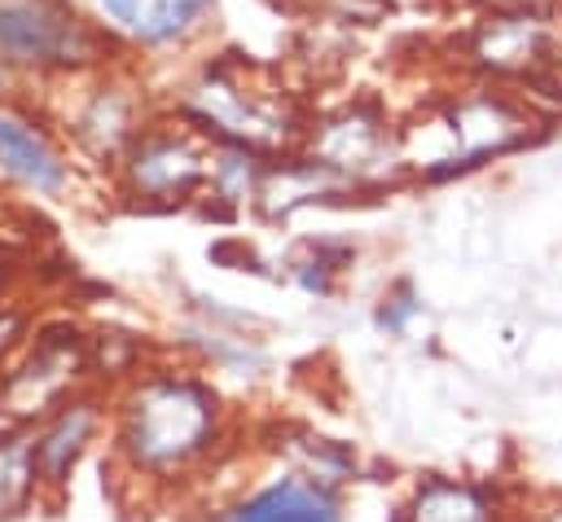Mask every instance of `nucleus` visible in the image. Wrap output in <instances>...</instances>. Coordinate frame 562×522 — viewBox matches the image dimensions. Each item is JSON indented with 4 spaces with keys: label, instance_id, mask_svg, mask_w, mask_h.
Returning a JSON list of instances; mask_svg holds the SVG:
<instances>
[{
    "label": "nucleus",
    "instance_id": "nucleus-1",
    "mask_svg": "<svg viewBox=\"0 0 562 522\" xmlns=\"http://www.w3.org/2000/svg\"><path fill=\"white\" fill-rule=\"evenodd\" d=\"M224 443V404L193 373H149L123 404L114 425L119 461L149 483H180Z\"/></svg>",
    "mask_w": 562,
    "mask_h": 522
},
{
    "label": "nucleus",
    "instance_id": "nucleus-2",
    "mask_svg": "<svg viewBox=\"0 0 562 522\" xmlns=\"http://www.w3.org/2000/svg\"><path fill=\"white\" fill-rule=\"evenodd\" d=\"M536 132L540 123L527 105H518L505 92L474 88L465 97H452L435 114H426L413 132H404L400 162L426 180H448L522 149Z\"/></svg>",
    "mask_w": 562,
    "mask_h": 522
},
{
    "label": "nucleus",
    "instance_id": "nucleus-3",
    "mask_svg": "<svg viewBox=\"0 0 562 522\" xmlns=\"http://www.w3.org/2000/svg\"><path fill=\"white\" fill-rule=\"evenodd\" d=\"M119 44L79 0H0V75L79 79L110 66Z\"/></svg>",
    "mask_w": 562,
    "mask_h": 522
},
{
    "label": "nucleus",
    "instance_id": "nucleus-4",
    "mask_svg": "<svg viewBox=\"0 0 562 522\" xmlns=\"http://www.w3.org/2000/svg\"><path fill=\"white\" fill-rule=\"evenodd\" d=\"M184 118L215 145H241L255 154H281L303 136V118L281 88L246 66L215 61L184 88Z\"/></svg>",
    "mask_w": 562,
    "mask_h": 522
},
{
    "label": "nucleus",
    "instance_id": "nucleus-5",
    "mask_svg": "<svg viewBox=\"0 0 562 522\" xmlns=\"http://www.w3.org/2000/svg\"><path fill=\"white\" fill-rule=\"evenodd\" d=\"M211 149L215 145L198 127L149 123L114 162L119 189L140 206H180L206 193Z\"/></svg>",
    "mask_w": 562,
    "mask_h": 522
},
{
    "label": "nucleus",
    "instance_id": "nucleus-6",
    "mask_svg": "<svg viewBox=\"0 0 562 522\" xmlns=\"http://www.w3.org/2000/svg\"><path fill=\"white\" fill-rule=\"evenodd\" d=\"M75 83H79V92L66 110V136L92 162L114 167L127 154V145L154 123L145 110V88H136L132 79H123L105 66L92 75H79Z\"/></svg>",
    "mask_w": 562,
    "mask_h": 522
},
{
    "label": "nucleus",
    "instance_id": "nucleus-7",
    "mask_svg": "<svg viewBox=\"0 0 562 522\" xmlns=\"http://www.w3.org/2000/svg\"><path fill=\"white\" fill-rule=\"evenodd\" d=\"M470 61L492 79H540L562 66V22L536 13H483L470 31Z\"/></svg>",
    "mask_w": 562,
    "mask_h": 522
},
{
    "label": "nucleus",
    "instance_id": "nucleus-8",
    "mask_svg": "<svg viewBox=\"0 0 562 522\" xmlns=\"http://www.w3.org/2000/svg\"><path fill=\"white\" fill-rule=\"evenodd\" d=\"M92 18L119 48L176 53L211 26L215 0H92Z\"/></svg>",
    "mask_w": 562,
    "mask_h": 522
},
{
    "label": "nucleus",
    "instance_id": "nucleus-9",
    "mask_svg": "<svg viewBox=\"0 0 562 522\" xmlns=\"http://www.w3.org/2000/svg\"><path fill=\"white\" fill-rule=\"evenodd\" d=\"M83 368H88V342L75 329H48L31 351V360L18 373H9L4 408L18 417H48L66 404Z\"/></svg>",
    "mask_w": 562,
    "mask_h": 522
},
{
    "label": "nucleus",
    "instance_id": "nucleus-10",
    "mask_svg": "<svg viewBox=\"0 0 562 522\" xmlns=\"http://www.w3.org/2000/svg\"><path fill=\"white\" fill-rule=\"evenodd\" d=\"M312 162L338 189H351L369 175H382L386 162H400V149H391V136L378 114L347 105L334 118H325L321 132H312Z\"/></svg>",
    "mask_w": 562,
    "mask_h": 522
},
{
    "label": "nucleus",
    "instance_id": "nucleus-11",
    "mask_svg": "<svg viewBox=\"0 0 562 522\" xmlns=\"http://www.w3.org/2000/svg\"><path fill=\"white\" fill-rule=\"evenodd\" d=\"M0 180L35 197H61L75 184V171L44 123L18 110H0Z\"/></svg>",
    "mask_w": 562,
    "mask_h": 522
},
{
    "label": "nucleus",
    "instance_id": "nucleus-12",
    "mask_svg": "<svg viewBox=\"0 0 562 522\" xmlns=\"http://www.w3.org/2000/svg\"><path fill=\"white\" fill-rule=\"evenodd\" d=\"M211 522H342V496L325 474H281L220 509Z\"/></svg>",
    "mask_w": 562,
    "mask_h": 522
},
{
    "label": "nucleus",
    "instance_id": "nucleus-13",
    "mask_svg": "<svg viewBox=\"0 0 562 522\" xmlns=\"http://www.w3.org/2000/svg\"><path fill=\"white\" fill-rule=\"evenodd\" d=\"M101 430V408L92 399H70L57 412H48L44 430L31 439L35 443V465H40V483L61 487L70 478V469L79 465V456L88 452V443Z\"/></svg>",
    "mask_w": 562,
    "mask_h": 522
},
{
    "label": "nucleus",
    "instance_id": "nucleus-14",
    "mask_svg": "<svg viewBox=\"0 0 562 522\" xmlns=\"http://www.w3.org/2000/svg\"><path fill=\"white\" fill-rule=\"evenodd\" d=\"M404 522H501L496 496L465 478H426L408 504Z\"/></svg>",
    "mask_w": 562,
    "mask_h": 522
},
{
    "label": "nucleus",
    "instance_id": "nucleus-15",
    "mask_svg": "<svg viewBox=\"0 0 562 522\" xmlns=\"http://www.w3.org/2000/svg\"><path fill=\"white\" fill-rule=\"evenodd\" d=\"M40 487L35 443L22 434H0V518H13L31 504Z\"/></svg>",
    "mask_w": 562,
    "mask_h": 522
},
{
    "label": "nucleus",
    "instance_id": "nucleus-16",
    "mask_svg": "<svg viewBox=\"0 0 562 522\" xmlns=\"http://www.w3.org/2000/svg\"><path fill=\"white\" fill-rule=\"evenodd\" d=\"M422 316V298H417V290L408 285V281H400V285H391L386 294H382V307H378V329L382 333H408V325Z\"/></svg>",
    "mask_w": 562,
    "mask_h": 522
},
{
    "label": "nucleus",
    "instance_id": "nucleus-17",
    "mask_svg": "<svg viewBox=\"0 0 562 522\" xmlns=\"http://www.w3.org/2000/svg\"><path fill=\"white\" fill-rule=\"evenodd\" d=\"M483 13H536V18H558L562 0H474Z\"/></svg>",
    "mask_w": 562,
    "mask_h": 522
},
{
    "label": "nucleus",
    "instance_id": "nucleus-18",
    "mask_svg": "<svg viewBox=\"0 0 562 522\" xmlns=\"http://www.w3.org/2000/svg\"><path fill=\"white\" fill-rule=\"evenodd\" d=\"M22 333H26V320H22L18 311H0V364H4V355L22 342Z\"/></svg>",
    "mask_w": 562,
    "mask_h": 522
},
{
    "label": "nucleus",
    "instance_id": "nucleus-19",
    "mask_svg": "<svg viewBox=\"0 0 562 522\" xmlns=\"http://www.w3.org/2000/svg\"><path fill=\"white\" fill-rule=\"evenodd\" d=\"M391 4H430V0H391Z\"/></svg>",
    "mask_w": 562,
    "mask_h": 522
},
{
    "label": "nucleus",
    "instance_id": "nucleus-20",
    "mask_svg": "<svg viewBox=\"0 0 562 522\" xmlns=\"http://www.w3.org/2000/svg\"><path fill=\"white\" fill-rule=\"evenodd\" d=\"M558 22H562V13H558Z\"/></svg>",
    "mask_w": 562,
    "mask_h": 522
}]
</instances>
